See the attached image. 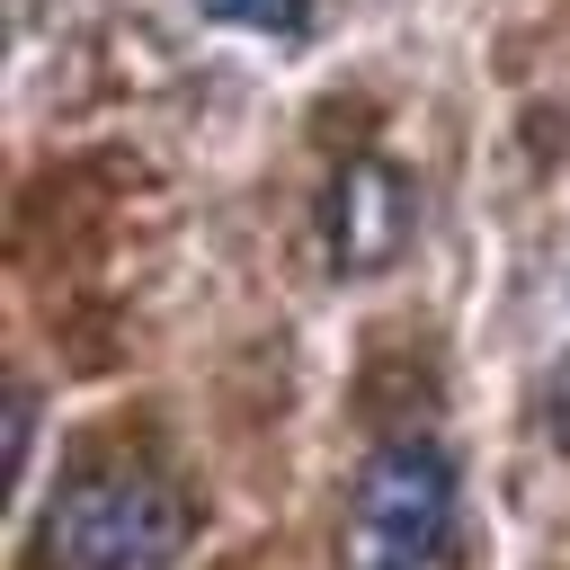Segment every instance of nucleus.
Masks as SVG:
<instances>
[{"label": "nucleus", "instance_id": "obj_1", "mask_svg": "<svg viewBox=\"0 0 570 570\" xmlns=\"http://www.w3.org/2000/svg\"><path fill=\"white\" fill-rule=\"evenodd\" d=\"M187 499L151 463H80L53 490L45 561L53 570H169L187 552Z\"/></svg>", "mask_w": 570, "mask_h": 570}, {"label": "nucleus", "instance_id": "obj_2", "mask_svg": "<svg viewBox=\"0 0 570 570\" xmlns=\"http://www.w3.org/2000/svg\"><path fill=\"white\" fill-rule=\"evenodd\" d=\"M347 570H445L454 561V463L428 436H392L347 481Z\"/></svg>", "mask_w": 570, "mask_h": 570}, {"label": "nucleus", "instance_id": "obj_3", "mask_svg": "<svg viewBox=\"0 0 570 570\" xmlns=\"http://www.w3.org/2000/svg\"><path fill=\"white\" fill-rule=\"evenodd\" d=\"M330 267L338 276H374V267H392L401 249H410V232H419V196H410V178L392 169V160H374V151H356L347 169H338V187H330Z\"/></svg>", "mask_w": 570, "mask_h": 570}, {"label": "nucleus", "instance_id": "obj_4", "mask_svg": "<svg viewBox=\"0 0 570 570\" xmlns=\"http://www.w3.org/2000/svg\"><path fill=\"white\" fill-rule=\"evenodd\" d=\"M214 27H240V36H276V45H294L303 27H312V0H196Z\"/></svg>", "mask_w": 570, "mask_h": 570}]
</instances>
